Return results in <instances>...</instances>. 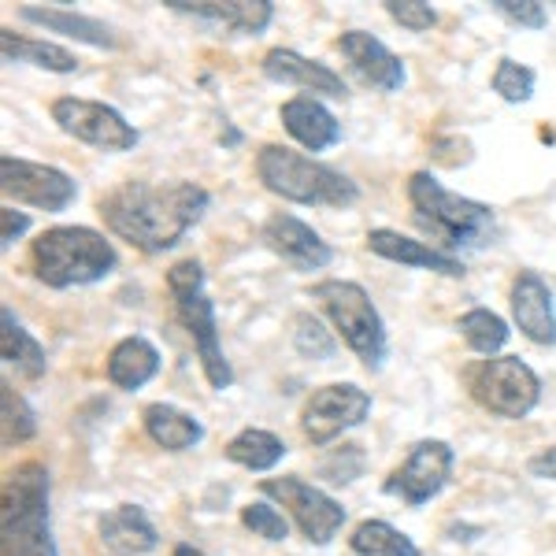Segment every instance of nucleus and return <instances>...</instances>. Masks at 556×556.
I'll return each instance as SVG.
<instances>
[{
	"mask_svg": "<svg viewBox=\"0 0 556 556\" xmlns=\"http://www.w3.org/2000/svg\"><path fill=\"white\" fill-rule=\"evenodd\" d=\"M0 223H4V230H0V249H12L15 241H20L26 230H30V215L26 212H20V208H12V204H4L0 208Z\"/></svg>",
	"mask_w": 556,
	"mask_h": 556,
	"instance_id": "nucleus-36",
	"label": "nucleus"
},
{
	"mask_svg": "<svg viewBox=\"0 0 556 556\" xmlns=\"http://www.w3.org/2000/svg\"><path fill=\"white\" fill-rule=\"evenodd\" d=\"M456 330H460V338L468 342V349H475V353H482V356H497L501 349H505L508 334H513L508 323L490 308L464 312L460 323H456Z\"/></svg>",
	"mask_w": 556,
	"mask_h": 556,
	"instance_id": "nucleus-29",
	"label": "nucleus"
},
{
	"mask_svg": "<svg viewBox=\"0 0 556 556\" xmlns=\"http://www.w3.org/2000/svg\"><path fill=\"white\" fill-rule=\"evenodd\" d=\"M260 71H264L271 83L298 86L312 97L319 93V97H334V101H345L349 97V86L338 71H330L327 64H319V60L301 56V52H293V49H271L264 56V64H260Z\"/></svg>",
	"mask_w": 556,
	"mask_h": 556,
	"instance_id": "nucleus-17",
	"label": "nucleus"
},
{
	"mask_svg": "<svg viewBox=\"0 0 556 556\" xmlns=\"http://www.w3.org/2000/svg\"><path fill=\"white\" fill-rule=\"evenodd\" d=\"M208 204L212 193L197 182H123L101 197L97 212L115 238L130 241L149 256H160L190 235Z\"/></svg>",
	"mask_w": 556,
	"mask_h": 556,
	"instance_id": "nucleus-1",
	"label": "nucleus"
},
{
	"mask_svg": "<svg viewBox=\"0 0 556 556\" xmlns=\"http://www.w3.org/2000/svg\"><path fill=\"white\" fill-rule=\"evenodd\" d=\"M260 241H264L282 264H290L293 271H323V267L334 260V249H330L308 223L290 212L267 215L264 227H260Z\"/></svg>",
	"mask_w": 556,
	"mask_h": 556,
	"instance_id": "nucleus-14",
	"label": "nucleus"
},
{
	"mask_svg": "<svg viewBox=\"0 0 556 556\" xmlns=\"http://www.w3.org/2000/svg\"><path fill=\"white\" fill-rule=\"evenodd\" d=\"M371 416V393L356 382H330L308 397L301 412V430L312 445H330L345 430L361 427Z\"/></svg>",
	"mask_w": 556,
	"mask_h": 556,
	"instance_id": "nucleus-12",
	"label": "nucleus"
},
{
	"mask_svg": "<svg viewBox=\"0 0 556 556\" xmlns=\"http://www.w3.org/2000/svg\"><path fill=\"white\" fill-rule=\"evenodd\" d=\"M260 493L278 501V508H286V513H290V519L301 527V534L308 538L312 545H330L338 538V531L345 527L342 501H334L330 493H323L319 486L304 482L301 475L264 479V482H260Z\"/></svg>",
	"mask_w": 556,
	"mask_h": 556,
	"instance_id": "nucleus-9",
	"label": "nucleus"
},
{
	"mask_svg": "<svg viewBox=\"0 0 556 556\" xmlns=\"http://www.w3.org/2000/svg\"><path fill=\"white\" fill-rule=\"evenodd\" d=\"M30 264L38 282L49 290H71V286H93L115 271L112 241L93 227H49L34 238Z\"/></svg>",
	"mask_w": 556,
	"mask_h": 556,
	"instance_id": "nucleus-2",
	"label": "nucleus"
},
{
	"mask_svg": "<svg viewBox=\"0 0 556 556\" xmlns=\"http://www.w3.org/2000/svg\"><path fill=\"white\" fill-rule=\"evenodd\" d=\"M256 178L275 197L308 208H349L361 197L349 175L286 146H264L256 152Z\"/></svg>",
	"mask_w": 556,
	"mask_h": 556,
	"instance_id": "nucleus-4",
	"label": "nucleus"
},
{
	"mask_svg": "<svg viewBox=\"0 0 556 556\" xmlns=\"http://www.w3.org/2000/svg\"><path fill=\"white\" fill-rule=\"evenodd\" d=\"M408 204L419 230L445 249H482L493 238V208L471 197L445 190L430 172L408 178Z\"/></svg>",
	"mask_w": 556,
	"mask_h": 556,
	"instance_id": "nucleus-3",
	"label": "nucleus"
},
{
	"mask_svg": "<svg viewBox=\"0 0 556 556\" xmlns=\"http://www.w3.org/2000/svg\"><path fill=\"white\" fill-rule=\"evenodd\" d=\"M167 8L178 15H193L201 23L223 26L230 34H264L275 20V4L271 0H230V4H219V0H167Z\"/></svg>",
	"mask_w": 556,
	"mask_h": 556,
	"instance_id": "nucleus-19",
	"label": "nucleus"
},
{
	"mask_svg": "<svg viewBox=\"0 0 556 556\" xmlns=\"http://www.w3.org/2000/svg\"><path fill=\"white\" fill-rule=\"evenodd\" d=\"M338 52L349 60V67L356 71L364 86L379 89V93H401V86L408 83L405 60L397 52H390L386 45L367 30H345L338 38Z\"/></svg>",
	"mask_w": 556,
	"mask_h": 556,
	"instance_id": "nucleus-15",
	"label": "nucleus"
},
{
	"mask_svg": "<svg viewBox=\"0 0 556 556\" xmlns=\"http://www.w3.org/2000/svg\"><path fill=\"white\" fill-rule=\"evenodd\" d=\"M278 119H282L286 134L308 152H327L342 141V123H338V115L319 97L308 93L290 97V101L278 108Z\"/></svg>",
	"mask_w": 556,
	"mask_h": 556,
	"instance_id": "nucleus-20",
	"label": "nucleus"
},
{
	"mask_svg": "<svg viewBox=\"0 0 556 556\" xmlns=\"http://www.w3.org/2000/svg\"><path fill=\"white\" fill-rule=\"evenodd\" d=\"M367 249L382 260H393V264L419 267V271H434L445 278L468 275L464 260H456L453 253H442V249H430L427 241H416V238L401 235V230H390V227H375L371 235H367Z\"/></svg>",
	"mask_w": 556,
	"mask_h": 556,
	"instance_id": "nucleus-18",
	"label": "nucleus"
},
{
	"mask_svg": "<svg viewBox=\"0 0 556 556\" xmlns=\"http://www.w3.org/2000/svg\"><path fill=\"white\" fill-rule=\"evenodd\" d=\"M241 523H245L256 538H264V542H286V538H290L286 516L278 513L275 505H267V501H249V505L241 508Z\"/></svg>",
	"mask_w": 556,
	"mask_h": 556,
	"instance_id": "nucleus-33",
	"label": "nucleus"
},
{
	"mask_svg": "<svg viewBox=\"0 0 556 556\" xmlns=\"http://www.w3.org/2000/svg\"><path fill=\"white\" fill-rule=\"evenodd\" d=\"M0 556H60L49 523V468L38 460L20 464L4 482Z\"/></svg>",
	"mask_w": 556,
	"mask_h": 556,
	"instance_id": "nucleus-5",
	"label": "nucleus"
},
{
	"mask_svg": "<svg viewBox=\"0 0 556 556\" xmlns=\"http://www.w3.org/2000/svg\"><path fill=\"white\" fill-rule=\"evenodd\" d=\"M453 464H456V456L450 450V442H438V438L416 442L412 453L405 456V464L386 479V493L401 497L412 508L427 505L430 497H438V493L445 490V482H450V475H453Z\"/></svg>",
	"mask_w": 556,
	"mask_h": 556,
	"instance_id": "nucleus-13",
	"label": "nucleus"
},
{
	"mask_svg": "<svg viewBox=\"0 0 556 556\" xmlns=\"http://www.w3.org/2000/svg\"><path fill=\"white\" fill-rule=\"evenodd\" d=\"M167 290L175 298L178 323L186 327V334L193 338L197 361L204 367V379L212 390H230L235 386V371H230L227 356L219 345V327H215V304L204 293V267L197 260H182L167 271Z\"/></svg>",
	"mask_w": 556,
	"mask_h": 556,
	"instance_id": "nucleus-6",
	"label": "nucleus"
},
{
	"mask_svg": "<svg viewBox=\"0 0 556 556\" xmlns=\"http://www.w3.org/2000/svg\"><path fill=\"white\" fill-rule=\"evenodd\" d=\"M386 15L412 34H427L438 26V12L424 0H386Z\"/></svg>",
	"mask_w": 556,
	"mask_h": 556,
	"instance_id": "nucleus-34",
	"label": "nucleus"
},
{
	"mask_svg": "<svg viewBox=\"0 0 556 556\" xmlns=\"http://www.w3.org/2000/svg\"><path fill=\"white\" fill-rule=\"evenodd\" d=\"M141 424H146V434L152 438V442L167 453H186V450H193V445L204 442L201 419H193L190 412L167 405V401H152V405H146V412H141Z\"/></svg>",
	"mask_w": 556,
	"mask_h": 556,
	"instance_id": "nucleus-23",
	"label": "nucleus"
},
{
	"mask_svg": "<svg viewBox=\"0 0 556 556\" xmlns=\"http://www.w3.org/2000/svg\"><path fill=\"white\" fill-rule=\"evenodd\" d=\"M172 556H208V553H201V549H193V545H175V549H172Z\"/></svg>",
	"mask_w": 556,
	"mask_h": 556,
	"instance_id": "nucleus-38",
	"label": "nucleus"
},
{
	"mask_svg": "<svg viewBox=\"0 0 556 556\" xmlns=\"http://www.w3.org/2000/svg\"><path fill=\"white\" fill-rule=\"evenodd\" d=\"M349 549L356 556H424V549L405 531H397L386 519H364L349 538Z\"/></svg>",
	"mask_w": 556,
	"mask_h": 556,
	"instance_id": "nucleus-28",
	"label": "nucleus"
},
{
	"mask_svg": "<svg viewBox=\"0 0 556 556\" xmlns=\"http://www.w3.org/2000/svg\"><path fill=\"white\" fill-rule=\"evenodd\" d=\"M156 371H160V353L141 334L123 338L108 353V382L119 386V390H141L149 379H156Z\"/></svg>",
	"mask_w": 556,
	"mask_h": 556,
	"instance_id": "nucleus-24",
	"label": "nucleus"
},
{
	"mask_svg": "<svg viewBox=\"0 0 556 556\" xmlns=\"http://www.w3.org/2000/svg\"><path fill=\"white\" fill-rule=\"evenodd\" d=\"M527 471H531L534 479L556 482V445H549V450H542L538 456H531V460H527Z\"/></svg>",
	"mask_w": 556,
	"mask_h": 556,
	"instance_id": "nucleus-37",
	"label": "nucleus"
},
{
	"mask_svg": "<svg viewBox=\"0 0 556 556\" xmlns=\"http://www.w3.org/2000/svg\"><path fill=\"white\" fill-rule=\"evenodd\" d=\"M468 386L471 397L501 419L531 416L538 401H542V382H538L534 367L523 364L519 356H486L471 371Z\"/></svg>",
	"mask_w": 556,
	"mask_h": 556,
	"instance_id": "nucleus-8",
	"label": "nucleus"
},
{
	"mask_svg": "<svg viewBox=\"0 0 556 556\" xmlns=\"http://www.w3.org/2000/svg\"><path fill=\"white\" fill-rule=\"evenodd\" d=\"M0 52H4L8 64H30V67L52 71V75H75L78 71V56L67 52L64 45L23 38V34H12V30H0Z\"/></svg>",
	"mask_w": 556,
	"mask_h": 556,
	"instance_id": "nucleus-26",
	"label": "nucleus"
},
{
	"mask_svg": "<svg viewBox=\"0 0 556 556\" xmlns=\"http://www.w3.org/2000/svg\"><path fill=\"white\" fill-rule=\"evenodd\" d=\"M534 83H538V75L527 64H516V60H497V71H493V78H490V86H493V93L501 97V101H508V104H527L534 97Z\"/></svg>",
	"mask_w": 556,
	"mask_h": 556,
	"instance_id": "nucleus-31",
	"label": "nucleus"
},
{
	"mask_svg": "<svg viewBox=\"0 0 556 556\" xmlns=\"http://www.w3.org/2000/svg\"><path fill=\"white\" fill-rule=\"evenodd\" d=\"M493 8H497L508 23L527 26V30H542V26L549 23V12H545V4H538V0H493Z\"/></svg>",
	"mask_w": 556,
	"mask_h": 556,
	"instance_id": "nucleus-35",
	"label": "nucleus"
},
{
	"mask_svg": "<svg viewBox=\"0 0 556 556\" xmlns=\"http://www.w3.org/2000/svg\"><path fill=\"white\" fill-rule=\"evenodd\" d=\"M293 345H298V353L308 356V361H330V356L338 353L334 334H330L316 316H308V312H301V316L293 319Z\"/></svg>",
	"mask_w": 556,
	"mask_h": 556,
	"instance_id": "nucleus-32",
	"label": "nucleus"
},
{
	"mask_svg": "<svg viewBox=\"0 0 556 556\" xmlns=\"http://www.w3.org/2000/svg\"><path fill=\"white\" fill-rule=\"evenodd\" d=\"M20 20L23 23H34L41 30H52L60 38H71V41H83V45H93V49H115L119 38L115 30L93 15H78V12H64V8H38V4H26L20 8Z\"/></svg>",
	"mask_w": 556,
	"mask_h": 556,
	"instance_id": "nucleus-22",
	"label": "nucleus"
},
{
	"mask_svg": "<svg viewBox=\"0 0 556 556\" xmlns=\"http://www.w3.org/2000/svg\"><path fill=\"white\" fill-rule=\"evenodd\" d=\"M0 190L8 201L26 204L38 212H67L78 197V182L67 172L52 164H38V160L23 156H0Z\"/></svg>",
	"mask_w": 556,
	"mask_h": 556,
	"instance_id": "nucleus-11",
	"label": "nucleus"
},
{
	"mask_svg": "<svg viewBox=\"0 0 556 556\" xmlns=\"http://www.w3.org/2000/svg\"><path fill=\"white\" fill-rule=\"evenodd\" d=\"M0 356H4L8 367H15L30 382L49 371V356H45L41 342L15 319V312L8 304L0 308Z\"/></svg>",
	"mask_w": 556,
	"mask_h": 556,
	"instance_id": "nucleus-25",
	"label": "nucleus"
},
{
	"mask_svg": "<svg viewBox=\"0 0 556 556\" xmlns=\"http://www.w3.org/2000/svg\"><path fill=\"white\" fill-rule=\"evenodd\" d=\"M49 112L60 130L71 134L75 141H83V146L101 149V152H130L141 141V134L123 119V112H115V108L104 101L56 97Z\"/></svg>",
	"mask_w": 556,
	"mask_h": 556,
	"instance_id": "nucleus-10",
	"label": "nucleus"
},
{
	"mask_svg": "<svg viewBox=\"0 0 556 556\" xmlns=\"http://www.w3.org/2000/svg\"><path fill=\"white\" fill-rule=\"evenodd\" d=\"M0 405H4V445H23L38 434V412L26 405L23 393L12 390V382L0 386Z\"/></svg>",
	"mask_w": 556,
	"mask_h": 556,
	"instance_id": "nucleus-30",
	"label": "nucleus"
},
{
	"mask_svg": "<svg viewBox=\"0 0 556 556\" xmlns=\"http://www.w3.org/2000/svg\"><path fill=\"white\" fill-rule=\"evenodd\" d=\"M312 301L323 304L338 338L361 356V364L379 371L386 364V353H390V342H386V323L371 304V293L361 282H349V278H323V282L312 286Z\"/></svg>",
	"mask_w": 556,
	"mask_h": 556,
	"instance_id": "nucleus-7",
	"label": "nucleus"
},
{
	"mask_svg": "<svg viewBox=\"0 0 556 556\" xmlns=\"http://www.w3.org/2000/svg\"><path fill=\"white\" fill-rule=\"evenodd\" d=\"M97 534H101L104 549L115 556H149L160 545L156 527L141 505H119L104 513L97 519Z\"/></svg>",
	"mask_w": 556,
	"mask_h": 556,
	"instance_id": "nucleus-21",
	"label": "nucleus"
},
{
	"mask_svg": "<svg viewBox=\"0 0 556 556\" xmlns=\"http://www.w3.org/2000/svg\"><path fill=\"white\" fill-rule=\"evenodd\" d=\"M508 308L519 327V334L531 338L534 345H556V308L553 290L538 271H519L508 290Z\"/></svg>",
	"mask_w": 556,
	"mask_h": 556,
	"instance_id": "nucleus-16",
	"label": "nucleus"
},
{
	"mask_svg": "<svg viewBox=\"0 0 556 556\" xmlns=\"http://www.w3.org/2000/svg\"><path fill=\"white\" fill-rule=\"evenodd\" d=\"M227 460L238 464V468L249 471H271L278 460L286 456V442L271 430H260V427H245L238 430L235 438L227 442Z\"/></svg>",
	"mask_w": 556,
	"mask_h": 556,
	"instance_id": "nucleus-27",
	"label": "nucleus"
}]
</instances>
